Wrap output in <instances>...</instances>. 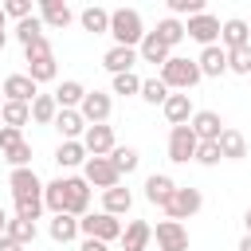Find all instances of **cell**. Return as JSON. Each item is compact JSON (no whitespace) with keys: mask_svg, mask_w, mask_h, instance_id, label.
Returning a JSON list of instances; mask_svg holds the SVG:
<instances>
[{"mask_svg":"<svg viewBox=\"0 0 251 251\" xmlns=\"http://www.w3.org/2000/svg\"><path fill=\"white\" fill-rule=\"evenodd\" d=\"M169 12H173V16H188V20H192V16H200V12H204V0H169Z\"/></svg>","mask_w":251,"mask_h":251,"instance_id":"cell-42","label":"cell"},{"mask_svg":"<svg viewBox=\"0 0 251 251\" xmlns=\"http://www.w3.org/2000/svg\"><path fill=\"white\" fill-rule=\"evenodd\" d=\"M78 251H106V243H102V239H82Z\"/></svg>","mask_w":251,"mask_h":251,"instance_id":"cell-48","label":"cell"},{"mask_svg":"<svg viewBox=\"0 0 251 251\" xmlns=\"http://www.w3.org/2000/svg\"><path fill=\"white\" fill-rule=\"evenodd\" d=\"M216 145H220V153H224L227 161H239V157H247V137H243L239 129H224Z\"/></svg>","mask_w":251,"mask_h":251,"instance_id":"cell-27","label":"cell"},{"mask_svg":"<svg viewBox=\"0 0 251 251\" xmlns=\"http://www.w3.org/2000/svg\"><path fill=\"white\" fill-rule=\"evenodd\" d=\"M200 204H204V196H200V188H180L176 184V192H173V200L165 204V216L169 220H188V216H196L200 212Z\"/></svg>","mask_w":251,"mask_h":251,"instance_id":"cell-6","label":"cell"},{"mask_svg":"<svg viewBox=\"0 0 251 251\" xmlns=\"http://www.w3.org/2000/svg\"><path fill=\"white\" fill-rule=\"evenodd\" d=\"M20 141H24V133H20V129H12V126H0V153L16 149Z\"/></svg>","mask_w":251,"mask_h":251,"instance_id":"cell-47","label":"cell"},{"mask_svg":"<svg viewBox=\"0 0 251 251\" xmlns=\"http://www.w3.org/2000/svg\"><path fill=\"white\" fill-rule=\"evenodd\" d=\"M43 208H51L55 216H63V212H67V176H59V180L43 184Z\"/></svg>","mask_w":251,"mask_h":251,"instance_id":"cell-28","label":"cell"},{"mask_svg":"<svg viewBox=\"0 0 251 251\" xmlns=\"http://www.w3.org/2000/svg\"><path fill=\"white\" fill-rule=\"evenodd\" d=\"M239 251H251V235H243V239H239Z\"/></svg>","mask_w":251,"mask_h":251,"instance_id":"cell-51","label":"cell"},{"mask_svg":"<svg viewBox=\"0 0 251 251\" xmlns=\"http://www.w3.org/2000/svg\"><path fill=\"white\" fill-rule=\"evenodd\" d=\"M220 43H224V51L247 47V43H251V24H247V20H227V24L220 27Z\"/></svg>","mask_w":251,"mask_h":251,"instance_id":"cell-17","label":"cell"},{"mask_svg":"<svg viewBox=\"0 0 251 251\" xmlns=\"http://www.w3.org/2000/svg\"><path fill=\"white\" fill-rule=\"evenodd\" d=\"M200 78H204V75H200V63H196V59H184V55H173V59L161 67V82H165L169 90H180V94H188Z\"/></svg>","mask_w":251,"mask_h":251,"instance_id":"cell-2","label":"cell"},{"mask_svg":"<svg viewBox=\"0 0 251 251\" xmlns=\"http://www.w3.org/2000/svg\"><path fill=\"white\" fill-rule=\"evenodd\" d=\"M55 55L51 59H39V63H27V78H35V82H51L55 78Z\"/></svg>","mask_w":251,"mask_h":251,"instance_id":"cell-39","label":"cell"},{"mask_svg":"<svg viewBox=\"0 0 251 251\" xmlns=\"http://www.w3.org/2000/svg\"><path fill=\"white\" fill-rule=\"evenodd\" d=\"M55 161H59V169H75V165H86V161H90V153H86V145H82V141H59Z\"/></svg>","mask_w":251,"mask_h":251,"instance_id":"cell-24","label":"cell"},{"mask_svg":"<svg viewBox=\"0 0 251 251\" xmlns=\"http://www.w3.org/2000/svg\"><path fill=\"white\" fill-rule=\"evenodd\" d=\"M0 126H4V122H0Z\"/></svg>","mask_w":251,"mask_h":251,"instance_id":"cell-56","label":"cell"},{"mask_svg":"<svg viewBox=\"0 0 251 251\" xmlns=\"http://www.w3.org/2000/svg\"><path fill=\"white\" fill-rule=\"evenodd\" d=\"M55 129L63 133V141H82V133H86V122H82V114H78V110H59V118H55Z\"/></svg>","mask_w":251,"mask_h":251,"instance_id":"cell-23","label":"cell"},{"mask_svg":"<svg viewBox=\"0 0 251 251\" xmlns=\"http://www.w3.org/2000/svg\"><path fill=\"white\" fill-rule=\"evenodd\" d=\"M75 235H78V220H75V216L63 212V216L51 220V239H55V243H71Z\"/></svg>","mask_w":251,"mask_h":251,"instance_id":"cell-31","label":"cell"},{"mask_svg":"<svg viewBox=\"0 0 251 251\" xmlns=\"http://www.w3.org/2000/svg\"><path fill=\"white\" fill-rule=\"evenodd\" d=\"M153 235H157V251H188V231L176 220H161Z\"/></svg>","mask_w":251,"mask_h":251,"instance_id":"cell-11","label":"cell"},{"mask_svg":"<svg viewBox=\"0 0 251 251\" xmlns=\"http://www.w3.org/2000/svg\"><path fill=\"white\" fill-rule=\"evenodd\" d=\"M8 188H12V196H16V200H24V196H43V180H39L31 169H12Z\"/></svg>","mask_w":251,"mask_h":251,"instance_id":"cell-15","label":"cell"},{"mask_svg":"<svg viewBox=\"0 0 251 251\" xmlns=\"http://www.w3.org/2000/svg\"><path fill=\"white\" fill-rule=\"evenodd\" d=\"M137 59H141V55H137V47H118V43H114V47L102 55V67H106L110 75H129Z\"/></svg>","mask_w":251,"mask_h":251,"instance_id":"cell-14","label":"cell"},{"mask_svg":"<svg viewBox=\"0 0 251 251\" xmlns=\"http://www.w3.org/2000/svg\"><path fill=\"white\" fill-rule=\"evenodd\" d=\"M8 235H12V239H16L20 247H27V243H35V224H31V220H20V216H16V220H8Z\"/></svg>","mask_w":251,"mask_h":251,"instance_id":"cell-36","label":"cell"},{"mask_svg":"<svg viewBox=\"0 0 251 251\" xmlns=\"http://www.w3.org/2000/svg\"><path fill=\"white\" fill-rule=\"evenodd\" d=\"M188 126H192V133H196L200 141H220V133L227 129V126L220 122V114H216V110H196Z\"/></svg>","mask_w":251,"mask_h":251,"instance_id":"cell-13","label":"cell"},{"mask_svg":"<svg viewBox=\"0 0 251 251\" xmlns=\"http://www.w3.org/2000/svg\"><path fill=\"white\" fill-rule=\"evenodd\" d=\"M137 55H141L145 63H153V67H165V63L173 59V51H169V47L161 43V35H157V31H145V39H141Z\"/></svg>","mask_w":251,"mask_h":251,"instance_id":"cell-20","label":"cell"},{"mask_svg":"<svg viewBox=\"0 0 251 251\" xmlns=\"http://www.w3.org/2000/svg\"><path fill=\"white\" fill-rule=\"evenodd\" d=\"M243 227H247V235H251V208L243 212Z\"/></svg>","mask_w":251,"mask_h":251,"instance_id":"cell-52","label":"cell"},{"mask_svg":"<svg viewBox=\"0 0 251 251\" xmlns=\"http://www.w3.org/2000/svg\"><path fill=\"white\" fill-rule=\"evenodd\" d=\"M110 161H114V169L126 176V173H133V169H137V161H141V157H137V149H133V145H118V149L110 153Z\"/></svg>","mask_w":251,"mask_h":251,"instance_id":"cell-35","label":"cell"},{"mask_svg":"<svg viewBox=\"0 0 251 251\" xmlns=\"http://www.w3.org/2000/svg\"><path fill=\"white\" fill-rule=\"evenodd\" d=\"M4 157L12 161V169H27V161H31V145H27V141H20V145H16V149H8Z\"/></svg>","mask_w":251,"mask_h":251,"instance_id":"cell-45","label":"cell"},{"mask_svg":"<svg viewBox=\"0 0 251 251\" xmlns=\"http://www.w3.org/2000/svg\"><path fill=\"white\" fill-rule=\"evenodd\" d=\"M161 110H165L169 126H188V122H192V98H188V94H169Z\"/></svg>","mask_w":251,"mask_h":251,"instance_id":"cell-22","label":"cell"},{"mask_svg":"<svg viewBox=\"0 0 251 251\" xmlns=\"http://www.w3.org/2000/svg\"><path fill=\"white\" fill-rule=\"evenodd\" d=\"M0 122L12 126V129H20V126L31 122V106H27V102H4V106H0Z\"/></svg>","mask_w":251,"mask_h":251,"instance_id":"cell-30","label":"cell"},{"mask_svg":"<svg viewBox=\"0 0 251 251\" xmlns=\"http://www.w3.org/2000/svg\"><path fill=\"white\" fill-rule=\"evenodd\" d=\"M157 35H161V43L173 51V47L184 39V24H180L176 16H169V20H161V24H157Z\"/></svg>","mask_w":251,"mask_h":251,"instance_id":"cell-34","label":"cell"},{"mask_svg":"<svg viewBox=\"0 0 251 251\" xmlns=\"http://www.w3.org/2000/svg\"><path fill=\"white\" fill-rule=\"evenodd\" d=\"M0 27H4V8H0Z\"/></svg>","mask_w":251,"mask_h":251,"instance_id":"cell-54","label":"cell"},{"mask_svg":"<svg viewBox=\"0 0 251 251\" xmlns=\"http://www.w3.org/2000/svg\"><path fill=\"white\" fill-rule=\"evenodd\" d=\"M39 212H43V196H24V200H16V216L20 220H39Z\"/></svg>","mask_w":251,"mask_h":251,"instance_id":"cell-40","label":"cell"},{"mask_svg":"<svg viewBox=\"0 0 251 251\" xmlns=\"http://www.w3.org/2000/svg\"><path fill=\"white\" fill-rule=\"evenodd\" d=\"M227 71H235V75H251V43L227 51Z\"/></svg>","mask_w":251,"mask_h":251,"instance_id":"cell-38","label":"cell"},{"mask_svg":"<svg viewBox=\"0 0 251 251\" xmlns=\"http://www.w3.org/2000/svg\"><path fill=\"white\" fill-rule=\"evenodd\" d=\"M196 63H200V75H204V78H220V75L227 71V51H224L220 43H216V47H204Z\"/></svg>","mask_w":251,"mask_h":251,"instance_id":"cell-21","label":"cell"},{"mask_svg":"<svg viewBox=\"0 0 251 251\" xmlns=\"http://www.w3.org/2000/svg\"><path fill=\"white\" fill-rule=\"evenodd\" d=\"M220 20L216 16H208V12H200V16H192L188 24H184V35L188 39H196V43H204V47H216V39H220Z\"/></svg>","mask_w":251,"mask_h":251,"instance_id":"cell-8","label":"cell"},{"mask_svg":"<svg viewBox=\"0 0 251 251\" xmlns=\"http://www.w3.org/2000/svg\"><path fill=\"white\" fill-rule=\"evenodd\" d=\"M173 192H176V180L165 176V173H153V176L145 180V200L157 204V208H165V204L173 200Z\"/></svg>","mask_w":251,"mask_h":251,"instance_id":"cell-16","label":"cell"},{"mask_svg":"<svg viewBox=\"0 0 251 251\" xmlns=\"http://www.w3.org/2000/svg\"><path fill=\"white\" fill-rule=\"evenodd\" d=\"M196 149H200V137L192 133V126H173V133H169V161H176V165L196 161Z\"/></svg>","mask_w":251,"mask_h":251,"instance_id":"cell-5","label":"cell"},{"mask_svg":"<svg viewBox=\"0 0 251 251\" xmlns=\"http://www.w3.org/2000/svg\"><path fill=\"white\" fill-rule=\"evenodd\" d=\"M4 16H12V20H27V16H35V12H31L27 0H8V4H4Z\"/></svg>","mask_w":251,"mask_h":251,"instance_id":"cell-46","label":"cell"},{"mask_svg":"<svg viewBox=\"0 0 251 251\" xmlns=\"http://www.w3.org/2000/svg\"><path fill=\"white\" fill-rule=\"evenodd\" d=\"M78 231H82V239H102V243H110V239H122V224H118V216H110V212H86L82 220H78Z\"/></svg>","mask_w":251,"mask_h":251,"instance_id":"cell-3","label":"cell"},{"mask_svg":"<svg viewBox=\"0 0 251 251\" xmlns=\"http://www.w3.org/2000/svg\"><path fill=\"white\" fill-rule=\"evenodd\" d=\"M78 20H82V27L94 31V35H106V31H110V12H106V8H86Z\"/></svg>","mask_w":251,"mask_h":251,"instance_id":"cell-32","label":"cell"},{"mask_svg":"<svg viewBox=\"0 0 251 251\" xmlns=\"http://www.w3.org/2000/svg\"><path fill=\"white\" fill-rule=\"evenodd\" d=\"M55 51H51V43H47V35L43 39H35L31 47H24V63H39V59H51Z\"/></svg>","mask_w":251,"mask_h":251,"instance_id":"cell-43","label":"cell"},{"mask_svg":"<svg viewBox=\"0 0 251 251\" xmlns=\"http://www.w3.org/2000/svg\"><path fill=\"white\" fill-rule=\"evenodd\" d=\"M110 35L118 39V47H141L145 39V24L137 8H114L110 12Z\"/></svg>","mask_w":251,"mask_h":251,"instance_id":"cell-1","label":"cell"},{"mask_svg":"<svg viewBox=\"0 0 251 251\" xmlns=\"http://www.w3.org/2000/svg\"><path fill=\"white\" fill-rule=\"evenodd\" d=\"M141 82L145 78H137L133 71L129 75H114V94H141Z\"/></svg>","mask_w":251,"mask_h":251,"instance_id":"cell-41","label":"cell"},{"mask_svg":"<svg viewBox=\"0 0 251 251\" xmlns=\"http://www.w3.org/2000/svg\"><path fill=\"white\" fill-rule=\"evenodd\" d=\"M0 90H4V102H27V106H31V102L39 98V82L27 78V75H8Z\"/></svg>","mask_w":251,"mask_h":251,"instance_id":"cell-9","label":"cell"},{"mask_svg":"<svg viewBox=\"0 0 251 251\" xmlns=\"http://www.w3.org/2000/svg\"><path fill=\"white\" fill-rule=\"evenodd\" d=\"M133 208V192L129 188H110V192H102V212H110V216H126Z\"/></svg>","mask_w":251,"mask_h":251,"instance_id":"cell-26","label":"cell"},{"mask_svg":"<svg viewBox=\"0 0 251 251\" xmlns=\"http://www.w3.org/2000/svg\"><path fill=\"white\" fill-rule=\"evenodd\" d=\"M0 251H24V247H20L12 235H0Z\"/></svg>","mask_w":251,"mask_h":251,"instance_id":"cell-49","label":"cell"},{"mask_svg":"<svg viewBox=\"0 0 251 251\" xmlns=\"http://www.w3.org/2000/svg\"><path fill=\"white\" fill-rule=\"evenodd\" d=\"M82 180H86V184H94V188H102V192H110V188H118L122 173L114 169V161H110V157H90V161L82 165Z\"/></svg>","mask_w":251,"mask_h":251,"instance_id":"cell-4","label":"cell"},{"mask_svg":"<svg viewBox=\"0 0 251 251\" xmlns=\"http://www.w3.org/2000/svg\"><path fill=\"white\" fill-rule=\"evenodd\" d=\"M110 110H114V102H110V94H102V90H86V98H82V106H78V114H82L86 126H106V122H110Z\"/></svg>","mask_w":251,"mask_h":251,"instance_id":"cell-7","label":"cell"},{"mask_svg":"<svg viewBox=\"0 0 251 251\" xmlns=\"http://www.w3.org/2000/svg\"><path fill=\"white\" fill-rule=\"evenodd\" d=\"M149 239H153V227L145 220H129V227L122 231V251H149Z\"/></svg>","mask_w":251,"mask_h":251,"instance_id":"cell-18","label":"cell"},{"mask_svg":"<svg viewBox=\"0 0 251 251\" xmlns=\"http://www.w3.org/2000/svg\"><path fill=\"white\" fill-rule=\"evenodd\" d=\"M82 145H86L90 157H110V153L118 149V141H114V126H86Z\"/></svg>","mask_w":251,"mask_h":251,"instance_id":"cell-10","label":"cell"},{"mask_svg":"<svg viewBox=\"0 0 251 251\" xmlns=\"http://www.w3.org/2000/svg\"><path fill=\"white\" fill-rule=\"evenodd\" d=\"M55 118H59V102H55V94H39V98L31 102V122H39V126H55Z\"/></svg>","mask_w":251,"mask_h":251,"instance_id":"cell-29","label":"cell"},{"mask_svg":"<svg viewBox=\"0 0 251 251\" xmlns=\"http://www.w3.org/2000/svg\"><path fill=\"white\" fill-rule=\"evenodd\" d=\"M141 98H145L149 106H165V98H169V86H165L161 78H145V82H141Z\"/></svg>","mask_w":251,"mask_h":251,"instance_id":"cell-37","label":"cell"},{"mask_svg":"<svg viewBox=\"0 0 251 251\" xmlns=\"http://www.w3.org/2000/svg\"><path fill=\"white\" fill-rule=\"evenodd\" d=\"M86 208H90V184L82 176H67V216L82 220Z\"/></svg>","mask_w":251,"mask_h":251,"instance_id":"cell-12","label":"cell"},{"mask_svg":"<svg viewBox=\"0 0 251 251\" xmlns=\"http://www.w3.org/2000/svg\"><path fill=\"white\" fill-rule=\"evenodd\" d=\"M4 43H8V31H4V27H0V51H4Z\"/></svg>","mask_w":251,"mask_h":251,"instance_id":"cell-53","label":"cell"},{"mask_svg":"<svg viewBox=\"0 0 251 251\" xmlns=\"http://www.w3.org/2000/svg\"><path fill=\"white\" fill-rule=\"evenodd\" d=\"M82 98H86V86H82V82H75V78L59 82V90H55L59 110H78V106H82Z\"/></svg>","mask_w":251,"mask_h":251,"instance_id":"cell-25","label":"cell"},{"mask_svg":"<svg viewBox=\"0 0 251 251\" xmlns=\"http://www.w3.org/2000/svg\"><path fill=\"white\" fill-rule=\"evenodd\" d=\"M196 161H200V165H220V161H224V153H220V145H216V141H200Z\"/></svg>","mask_w":251,"mask_h":251,"instance_id":"cell-44","label":"cell"},{"mask_svg":"<svg viewBox=\"0 0 251 251\" xmlns=\"http://www.w3.org/2000/svg\"><path fill=\"white\" fill-rule=\"evenodd\" d=\"M16 39H20L24 47H31L35 39H43V20H39V16H27V20H20V24H16Z\"/></svg>","mask_w":251,"mask_h":251,"instance_id":"cell-33","label":"cell"},{"mask_svg":"<svg viewBox=\"0 0 251 251\" xmlns=\"http://www.w3.org/2000/svg\"><path fill=\"white\" fill-rule=\"evenodd\" d=\"M39 20H43V27H59V31H63V27L75 20V12H71L63 0H43V4H39Z\"/></svg>","mask_w":251,"mask_h":251,"instance_id":"cell-19","label":"cell"},{"mask_svg":"<svg viewBox=\"0 0 251 251\" xmlns=\"http://www.w3.org/2000/svg\"><path fill=\"white\" fill-rule=\"evenodd\" d=\"M0 235H8V212L0 208Z\"/></svg>","mask_w":251,"mask_h":251,"instance_id":"cell-50","label":"cell"},{"mask_svg":"<svg viewBox=\"0 0 251 251\" xmlns=\"http://www.w3.org/2000/svg\"><path fill=\"white\" fill-rule=\"evenodd\" d=\"M0 106H4V90H0Z\"/></svg>","mask_w":251,"mask_h":251,"instance_id":"cell-55","label":"cell"}]
</instances>
